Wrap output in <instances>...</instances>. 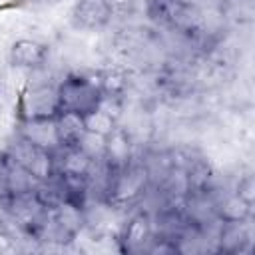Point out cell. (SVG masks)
<instances>
[{"label":"cell","instance_id":"20","mask_svg":"<svg viewBox=\"0 0 255 255\" xmlns=\"http://www.w3.org/2000/svg\"><path fill=\"white\" fill-rule=\"evenodd\" d=\"M106 2H108V6H110L114 16H124L133 6V0H106Z\"/></svg>","mask_w":255,"mask_h":255},{"label":"cell","instance_id":"14","mask_svg":"<svg viewBox=\"0 0 255 255\" xmlns=\"http://www.w3.org/2000/svg\"><path fill=\"white\" fill-rule=\"evenodd\" d=\"M54 122H56V129H58L62 147L76 145L80 141V137L86 133L84 116L78 112H58L54 116Z\"/></svg>","mask_w":255,"mask_h":255},{"label":"cell","instance_id":"18","mask_svg":"<svg viewBox=\"0 0 255 255\" xmlns=\"http://www.w3.org/2000/svg\"><path fill=\"white\" fill-rule=\"evenodd\" d=\"M86 155H90L94 161H102L104 159V149H106V135H100V133H94V131H88L80 137V141L76 143Z\"/></svg>","mask_w":255,"mask_h":255},{"label":"cell","instance_id":"6","mask_svg":"<svg viewBox=\"0 0 255 255\" xmlns=\"http://www.w3.org/2000/svg\"><path fill=\"white\" fill-rule=\"evenodd\" d=\"M50 48L38 38H16L8 48V62L20 70H36L48 64Z\"/></svg>","mask_w":255,"mask_h":255},{"label":"cell","instance_id":"12","mask_svg":"<svg viewBox=\"0 0 255 255\" xmlns=\"http://www.w3.org/2000/svg\"><path fill=\"white\" fill-rule=\"evenodd\" d=\"M96 161L86 155L78 145L60 147L54 153V173H72V175H88L92 173Z\"/></svg>","mask_w":255,"mask_h":255},{"label":"cell","instance_id":"8","mask_svg":"<svg viewBox=\"0 0 255 255\" xmlns=\"http://www.w3.org/2000/svg\"><path fill=\"white\" fill-rule=\"evenodd\" d=\"M135 157V143L133 135L129 133L128 128L116 126L108 135H106V149H104V165L108 169H118L128 165Z\"/></svg>","mask_w":255,"mask_h":255},{"label":"cell","instance_id":"10","mask_svg":"<svg viewBox=\"0 0 255 255\" xmlns=\"http://www.w3.org/2000/svg\"><path fill=\"white\" fill-rule=\"evenodd\" d=\"M251 243V227L243 221H221L217 229V251L243 253Z\"/></svg>","mask_w":255,"mask_h":255},{"label":"cell","instance_id":"13","mask_svg":"<svg viewBox=\"0 0 255 255\" xmlns=\"http://www.w3.org/2000/svg\"><path fill=\"white\" fill-rule=\"evenodd\" d=\"M52 217L56 219V223L72 237V241L86 229L88 221H86V207L74 203V201H62L56 207L50 209Z\"/></svg>","mask_w":255,"mask_h":255},{"label":"cell","instance_id":"2","mask_svg":"<svg viewBox=\"0 0 255 255\" xmlns=\"http://www.w3.org/2000/svg\"><path fill=\"white\" fill-rule=\"evenodd\" d=\"M58 82L60 80H56L54 72L44 76L42 80L28 76L24 88L16 94V102H14L16 122L54 118L60 112Z\"/></svg>","mask_w":255,"mask_h":255},{"label":"cell","instance_id":"15","mask_svg":"<svg viewBox=\"0 0 255 255\" xmlns=\"http://www.w3.org/2000/svg\"><path fill=\"white\" fill-rule=\"evenodd\" d=\"M253 205H249L245 199H241L235 191H229L227 195H215V213L221 221H243L249 219Z\"/></svg>","mask_w":255,"mask_h":255},{"label":"cell","instance_id":"16","mask_svg":"<svg viewBox=\"0 0 255 255\" xmlns=\"http://www.w3.org/2000/svg\"><path fill=\"white\" fill-rule=\"evenodd\" d=\"M100 88H102V94H106V96H118V98L126 100V96L131 88V76L128 70H124L120 66L100 70Z\"/></svg>","mask_w":255,"mask_h":255},{"label":"cell","instance_id":"4","mask_svg":"<svg viewBox=\"0 0 255 255\" xmlns=\"http://www.w3.org/2000/svg\"><path fill=\"white\" fill-rule=\"evenodd\" d=\"M4 153L8 157H12L16 163H20L22 167H26L40 181H44V179L54 175V153L38 147L36 143L28 141L26 137H22L16 131L6 141Z\"/></svg>","mask_w":255,"mask_h":255},{"label":"cell","instance_id":"21","mask_svg":"<svg viewBox=\"0 0 255 255\" xmlns=\"http://www.w3.org/2000/svg\"><path fill=\"white\" fill-rule=\"evenodd\" d=\"M22 0H0V12L4 10H10V8H16Z\"/></svg>","mask_w":255,"mask_h":255},{"label":"cell","instance_id":"19","mask_svg":"<svg viewBox=\"0 0 255 255\" xmlns=\"http://www.w3.org/2000/svg\"><path fill=\"white\" fill-rule=\"evenodd\" d=\"M241 199H245L249 205H253V201H255V179H253V175H243L241 179H239V183L235 185V189H233Z\"/></svg>","mask_w":255,"mask_h":255},{"label":"cell","instance_id":"9","mask_svg":"<svg viewBox=\"0 0 255 255\" xmlns=\"http://www.w3.org/2000/svg\"><path fill=\"white\" fill-rule=\"evenodd\" d=\"M16 133H20L22 137H26L28 141L36 143L38 147L56 153L62 143L58 137V129H56V122L54 118H38V120H22L16 122Z\"/></svg>","mask_w":255,"mask_h":255},{"label":"cell","instance_id":"17","mask_svg":"<svg viewBox=\"0 0 255 255\" xmlns=\"http://www.w3.org/2000/svg\"><path fill=\"white\" fill-rule=\"evenodd\" d=\"M84 124H86V129L88 131H94V133H100V135H108L120 122L110 116L108 112H104L102 108H94L92 112L84 114Z\"/></svg>","mask_w":255,"mask_h":255},{"label":"cell","instance_id":"7","mask_svg":"<svg viewBox=\"0 0 255 255\" xmlns=\"http://www.w3.org/2000/svg\"><path fill=\"white\" fill-rule=\"evenodd\" d=\"M114 14L106 0H78L70 10V22L76 30L98 32L112 22Z\"/></svg>","mask_w":255,"mask_h":255},{"label":"cell","instance_id":"3","mask_svg":"<svg viewBox=\"0 0 255 255\" xmlns=\"http://www.w3.org/2000/svg\"><path fill=\"white\" fill-rule=\"evenodd\" d=\"M60 112H92L102 98L100 70H74L60 78L58 82Z\"/></svg>","mask_w":255,"mask_h":255},{"label":"cell","instance_id":"1","mask_svg":"<svg viewBox=\"0 0 255 255\" xmlns=\"http://www.w3.org/2000/svg\"><path fill=\"white\" fill-rule=\"evenodd\" d=\"M149 187H151V179H149L147 167L143 159L135 155L128 165L118 169H108L102 201L112 209L129 207L137 203L147 193Z\"/></svg>","mask_w":255,"mask_h":255},{"label":"cell","instance_id":"5","mask_svg":"<svg viewBox=\"0 0 255 255\" xmlns=\"http://www.w3.org/2000/svg\"><path fill=\"white\" fill-rule=\"evenodd\" d=\"M155 231H153V219L151 213L141 209L129 215V219L126 221V225L122 227L120 233V249L128 251V253H141L147 249V245L151 243Z\"/></svg>","mask_w":255,"mask_h":255},{"label":"cell","instance_id":"11","mask_svg":"<svg viewBox=\"0 0 255 255\" xmlns=\"http://www.w3.org/2000/svg\"><path fill=\"white\" fill-rule=\"evenodd\" d=\"M0 167H2V175H4L8 197L10 195L28 193V191H36L40 179L34 177L26 167H22L20 163H16L12 157H8L4 151L0 153Z\"/></svg>","mask_w":255,"mask_h":255}]
</instances>
